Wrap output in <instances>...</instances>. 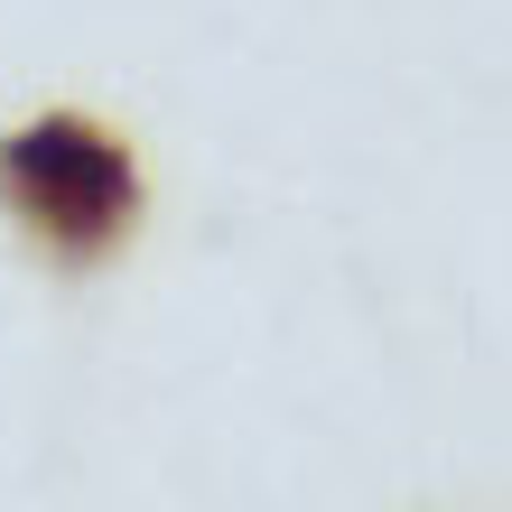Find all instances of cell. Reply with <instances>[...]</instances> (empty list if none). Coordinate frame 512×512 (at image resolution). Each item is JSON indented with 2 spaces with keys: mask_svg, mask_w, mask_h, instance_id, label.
Returning <instances> with one entry per match:
<instances>
[{
  "mask_svg": "<svg viewBox=\"0 0 512 512\" xmlns=\"http://www.w3.org/2000/svg\"><path fill=\"white\" fill-rule=\"evenodd\" d=\"M0 196H10V215L38 233L56 261H103L112 243L131 233L140 215V168L122 140H103L94 122H75V112H47V122H28L0 140Z\"/></svg>",
  "mask_w": 512,
  "mask_h": 512,
  "instance_id": "6da1fadb",
  "label": "cell"
}]
</instances>
